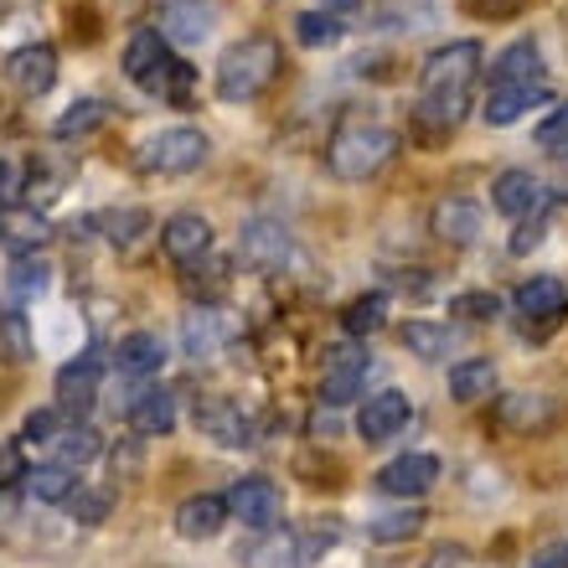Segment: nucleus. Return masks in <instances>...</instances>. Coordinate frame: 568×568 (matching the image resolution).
<instances>
[{
  "instance_id": "nucleus-38",
  "label": "nucleus",
  "mask_w": 568,
  "mask_h": 568,
  "mask_svg": "<svg viewBox=\"0 0 568 568\" xmlns=\"http://www.w3.org/2000/svg\"><path fill=\"white\" fill-rule=\"evenodd\" d=\"M532 140H538V150H548V155L568 161V104L548 109V114L538 120V130H532Z\"/></svg>"
},
{
  "instance_id": "nucleus-46",
  "label": "nucleus",
  "mask_w": 568,
  "mask_h": 568,
  "mask_svg": "<svg viewBox=\"0 0 568 568\" xmlns=\"http://www.w3.org/2000/svg\"><path fill=\"white\" fill-rule=\"evenodd\" d=\"M480 11H491V16H501V11H517V6H523V0H476Z\"/></svg>"
},
{
  "instance_id": "nucleus-17",
  "label": "nucleus",
  "mask_w": 568,
  "mask_h": 568,
  "mask_svg": "<svg viewBox=\"0 0 568 568\" xmlns=\"http://www.w3.org/2000/svg\"><path fill=\"white\" fill-rule=\"evenodd\" d=\"M227 496H217V491H196V496H186L176 507V538H186V542H207V538H217L227 527Z\"/></svg>"
},
{
  "instance_id": "nucleus-2",
  "label": "nucleus",
  "mask_w": 568,
  "mask_h": 568,
  "mask_svg": "<svg viewBox=\"0 0 568 568\" xmlns=\"http://www.w3.org/2000/svg\"><path fill=\"white\" fill-rule=\"evenodd\" d=\"M284 52L274 37H243L217 58L212 68V83H217V99L223 104H254L258 93H270V83L280 78Z\"/></svg>"
},
{
  "instance_id": "nucleus-27",
  "label": "nucleus",
  "mask_w": 568,
  "mask_h": 568,
  "mask_svg": "<svg viewBox=\"0 0 568 568\" xmlns=\"http://www.w3.org/2000/svg\"><path fill=\"white\" fill-rule=\"evenodd\" d=\"M181 342H186V357H196V362L217 357V352H223V342H227L223 315H217V311H196L192 321H186V331H181Z\"/></svg>"
},
{
  "instance_id": "nucleus-11",
  "label": "nucleus",
  "mask_w": 568,
  "mask_h": 568,
  "mask_svg": "<svg viewBox=\"0 0 568 568\" xmlns=\"http://www.w3.org/2000/svg\"><path fill=\"white\" fill-rule=\"evenodd\" d=\"M511 311L523 315L527 326L554 331L558 321L568 315V290L554 280V274H532L527 284H517V295H511Z\"/></svg>"
},
{
  "instance_id": "nucleus-22",
  "label": "nucleus",
  "mask_w": 568,
  "mask_h": 568,
  "mask_svg": "<svg viewBox=\"0 0 568 568\" xmlns=\"http://www.w3.org/2000/svg\"><path fill=\"white\" fill-rule=\"evenodd\" d=\"M124 419H130V429L145 434V439H161V434L176 429V398L165 388H140L130 404H124Z\"/></svg>"
},
{
  "instance_id": "nucleus-10",
  "label": "nucleus",
  "mask_w": 568,
  "mask_h": 568,
  "mask_svg": "<svg viewBox=\"0 0 568 568\" xmlns=\"http://www.w3.org/2000/svg\"><path fill=\"white\" fill-rule=\"evenodd\" d=\"M367 352L357 346H336L326 352V373H321V404L326 408H346L352 398H362V383H367Z\"/></svg>"
},
{
  "instance_id": "nucleus-25",
  "label": "nucleus",
  "mask_w": 568,
  "mask_h": 568,
  "mask_svg": "<svg viewBox=\"0 0 568 568\" xmlns=\"http://www.w3.org/2000/svg\"><path fill=\"white\" fill-rule=\"evenodd\" d=\"M449 393L460 398V404H480V398H491L496 393V362L491 357H465L449 367Z\"/></svg>"
},
{
  "instance_id": "nucleus-31",
  "label": "nucleus",
  "mask_w": 568,
  "mask_h": 568,
  "mask_svg": "<svg viewBox=\"0 0 568 568\" xmlns=\"http://www.w3.org/2000/svg\"><path fill=\"white\" fill-rule=\"evenodd\" d=\"M383 321H388V295H383V290L357 295L352 305H346V315H342L346 336H373V331H383Z\"/></svg>"
},
{
  "instance_id": "nucleus-23",
  "label": "nucleus",
  "mask_w": 568,
  "mask_h": 568,
  "mask_svg": "<svg viewBox=\"0 0 568 568\" xmlns=\"http://www.w3.org/2000/svg\"><path fill=\"white\" fill-rule=\"evenodd\" d=\"M114 367H120V377L145 383V377H155L165 367V342L155 331H130V336H120V346H114Z\"/></svg>"
},
{
  "instance_id": "nucleus-39",
  "label": "nucleus",
  "mask_w": 568,
  "mask_h": 568,
  "mask_svg": "<svg viewBox=\"0 0 568 568\" xmlns=\"http://www.w3.org/2000/svg\"><path fill=\"white\" fill-rule=\"evenodd\" d=\"M62 429H68V414L52 404V408H37V414H27V424H21V439H37V445H58Z\"/></svg>"
},
{
  "instance_id": "nucleus-33",
  "label": "nucleus",
  "mask_w": 568,
  "mask_h": 568,
  "mask_svg": "<svg viewBox=\"0 0 568 568\" xmlns=\"http://www.w3.org/2000/svg\"><path fill=\"white\" fill-rule=\"evenodd\" d=\"M58 449H62V460H58V465L78 470V465L99 460L104 439H99V429H93V424H68V429H62V439H58Z\"/></svg>"
},
{
  "instance_id": "nucleus-5",
  "label": "nucleus",
  "mask_w": 568,
  "mask_h": 568,
  "mask_svg": "<svg viewBox=\"0 0 568 568\" xmlns=\"http://www.w3.org/2000/svg\"><path fill=\"white\" fill-rule=\"evenodd\" d=\"M207 155H212V140L202 130H192V124H176V130L150 135L135 161L145 176H192V171L207 165Z\"/></svg>"
},
{
  "instance_id": "nucleus-24",
  "label": "nucleus",
  "mask_w": 568,
  "mask_h": 568,
  "mask_svg": "<svg viewBox=\"0 0 568 568\" xmlns=\"http://www.w3.org/2000/svg\"><path fill=\"white\" fill-rule=\"evenodd\" d=\"M491 83H527V89H538V83H548V68H542V52L532 37H523V42H511L501 58L491 62Z\"/></svg>"
},
{
  "instance_id": "nucleus-14",
  "label": "nucleus",
  "mask_w": 568,
  "mask_h": 568,
  "mask_svg": "<svg viewBox=\"0 0 568 568\" xmlns=\"http://www.w3.org/2000/svg\"><path fill=\"white\" fill-rule=\"evenodd\" d=\"M217 27V6L212 0H171L161 11V37L171 47H202Z\"/></svg>"
},
{
  "instance_id": "nucleus-20",
  "label": "nucleus",
  "mask_w": 568,
  "mask_h": 568,
  "mask_svg": "<svg viewBox=\"0 0 568 568\" xmlns=\"http://www.w3.org/2000/svg\"><path fill=\"white\" fill-rule=\"evenodd\" d=\"M408 424V393H398V388H383V393H373L367 404H362V414H357V434L367 439V445H383V439H393V434Z\"/></svg>"
},
{
  "instance_id": "nucleus-13",
  "label": "nucleus",
  "mask_w": 568,
  "mask_h": 568,
  "mask_svg": "<svg viewBox=\"0 0 568 568\" xmlns=\"http://www.w3.org/2000/svg\"><path fill=\"white\" fill-rule=\"evenodd\" d=\"M6 78H11L16 93H27V99H42V93L58 83V52H52L47 42L16 47L11 58H6Z\"/></svg>"
},
{
  "instance_id": "nucleus-6",
  "label": "nucleus",
  "mask_w": 568,
  "mask_h": 568,
  "mask_svg": "<svg viewBox=\"0 0 568 568\" xmlns=\"http://www.w3.org/2000/svg\"><path fill=\"white\" fill-rule=\"evenodd\" d=\"M239 254L248 270L258 274H274L290 264V254H295V239H290V227L274 223V217H248L239 233Z\"/></svg>"
},
{
  "instance_id": "nucleus-26",
  "label": "nucleus",
  "mask_w": 568,
  "mask_h": 568,
  "mask_svg": "<svg viewBox=\"0 0 568 568\" xmlns=\"http://www.w3.org/2000/svg\"><path fill=\"white\" fill-rule=\"evenodd\" d=\"M27 496L31 501H47V507H52V501H68V496L78 491V470H68V465H37V470H27Z\"/></svg>"
},
{
  "instance_id": "nucleus-42",
  "label": "nucleus",
  "mask_w": 568,
  "mask_h": 568,
  "mask_svg": "<svg viewBox=\"0 0 568 568\" xmlns=\"http://www.w3.org/2000/svg\"><path fill=\"white\" fill-rule=\"evenodd\" d=\"M542 243V217H527V223H517V233H511V254H532Z\"/></svg>"
},
{
  "instance_id": "nucleus-8",
  "label": "nucleus",
  "mask_w": 568,
  "mask_h": 568,
  "mask_svg": "<svg viewBox=\"0 0 568 568\" xmlns=\"http://www.w3.org/2000/svg\"><path fill=\"white\" fill-rule=\"evenodd\" d=\"M554 196H548V186H542L532 171H523V165H511V171H501V176L491 181V207L501 212V217H511V223H527V217H542V207H548Z\"/></svg>"
},
{
  "instance_id": "nucleus-19",
  "label": "nucleus",
  "mask_w": 568,
  "mask_h": 568,
  "mask_svg": "<svg viewBox=\"0 0 568 568\" xmlns=\"http://www.w3.org/2000/svg\"><path fill=\"white\" fill-rule=\"evenodd\" d=\"M480 207L476 202H465V196H439L429 212V233L439 243H455V248H470V243L480 239Z\"/></svg>"
},
{
  "instance_id": "nucleus-1",
  "label": "nucleus",
  "mask_w": 568,
  "mask_h": 568,
  "mask_svg": "<svg viewBox=\"0 0 568 568\" xmlns=\"http://www.w3.org/2000/svg\"><path fill=\"white\" fill-rule=\"evenodd\" d=\"M480 78V42H449V47H434L424 58V73H419V124L429 130H455L470 109V89Z\"/></svg>"
},
{
  "instance_id": "nucleus-28",
  "label": "nucleus",
  "mask_w": 568,
  "mask_h": 568,
  "mask_svg": "<svg viewBox=\"0 0 568 568\" xmlns=\"http://www.w3.org/2000/svg\"><path fill=\"white\" fill-rule=\"evenodd\" d=\"M104 120H109V104H104V99H78V104H68L58 114L52 135H58V140H83V135H93V130H99Z\"/></svg>"
},
{
  "instance_id": "nucleus-30",
  "label": "nucleus",
  "mask_w": 568,
  "mask_h": 568,
  "mask_svg": "<svg viewBox=\"0 0 568 568\" xmlns=\"http://www.w3.org/2000/svg\"><path fill=\"white\" fill-rule=\"evenodd\" d=\"M424 523H429V517H424L419 507H398V511L373 517V523H367V538L373 542H408V538H419L424 532Z\"/></svg>"
},
{
  "instance_id": "nucleus-41",
  "label": "nucleus",
  "mask_w": 568,
  "mask_h": 568,
  "mask_svg": "<svg viewBox=\"0 0 568 568\" xmlns=\"http://www.w3.org/2000/svg\"><path fill=\"white\" fill-rule=\"evenodd\" d=\"M501 311V300L491 290H470V295H455L449 300V315H460V321H491Z\"/></svg>"
},
{
  "instance_id": "nucleus-7",
  "label": "nucleus",
  "mask_w": 568,
  "mask_h": 568,
  "mask_svg": "<svg viewBox=\"0 0 568 568\" xmlns=\"http://www.w3.org/2000/svg\"><path fill=\"white\" fill-rule=\"evenodd\" d=\"M227 511H233L243 527L270 532L284 517V491L270 476H243V480H233V491H227Z\"/></svg>"
},
{
  "instance_id": "nucleus-35",
  "label": "nucleus",
  "mask_w": 568,
  "mask_h": 568,
  "mask_svg": "<svg viewBox=\"0 0 568 568\" xmlns=\"http://www.w3.org/2000/svg\"><path fill=\"white\" fill-rule=\"evenodd\" d=\"M0 239H11V243H21V248H37V243L47 239V217H37V212H27V207H11V212H0Z\"/></svg>"
},
{
  "instance_id": "nucleus-37",
  "label": "nucleus",
  "mask_w": 568,
  "mask_h": 568,
  "mask_svg": "<svg viewBox=\"0 0 568 568\" xmlns=\"http://www.w3.org/2000/svg\"><path fill=\"white\" fill-rule=\"evenodd\" d=\"M47 274H52V270H47L42 254H16V258H11V290H16L21 300L42 295V290H47Z\"/></svg>"
},
{
  "instance_id": "nucleus-16",
  "label": "nucleus",
  "mask_w": 568,
  "mask_h": 568,
  "mask_svg": "<svg viewBox=\"0 0 568 568\" xmlns=\"http://www.w3.org/2000/svg\"><path fill=\"white\" fill-rule=\"evenodd\" d=\"M542 104H548V83H538V89H527V83H491L486 99H480V120L507 130V124H517L523 114H532Z\"/></svg>"
},
{
  "instance_id": "nucleus-32",
  "label": "nucleus",
  "mask_w": 568,
  "mask_h": 568,
  "mask_svg": "<svg viewBox=\"0 0 568 568\" xmlns=\"http://www.w3.org/2000/svg\"><path fill=\"white\" fill-rule=\"evenodd\" d=\"M295 42L300 47H331V42H342V16L336 11H300L295 16Z\"/></svg>"
},
{
  "instance_id": "nucleus-43",
  "label": "nucleus",
  "mask_w": 568,
  "mask_h": 568,
  "mask_svg": "<svg viewBox=\"0 0 568 568\" xmlns=\"http://www.w3.org/2000/svg\"><path fill=\"white\" fill-rule=\"evenodd\" d=\"M27 476V460H21V445H0V486Z\"/></svg>"
},
{
  "instance_id": "nucleus-40",
  "label": "nucleus",
  "mask_w": 568,
  "mask_h": 568,
  "mask_svg": "<svg viewBox=\"0 0 568 568\" xmlns=\"http://www.w3.org/2000/svg\"><path fill=\"white\" fill-rule=\"evenodd\" d=\"M0 346H6V362H27L31 357V331H27V315L21 311L0 315Z\"/></svg>"
},
{
  "instance_id": "nucleus-4",
  "label": "nucleus",
  "mask_w": 568,
  "mask_h": 568,
  "mask_svg": "<svg viewBox=\"0 0 568 568\" xmlns=\"http://www.w3.org/2000/svg\"><path fill=\"white\" fill-rule=\"evenodd\" d=\"M124 78H130L135 89L155 93V99H186V89H192V68L171 52V42H165L155 27L135 31V37L124 42Z\"/></svg>"
},
{
  "instance_id": "nucleus-21",
  "label": "nucleus",
  "mask_w": 568,
  "mask_h": 568,
  "mask_svg": "<svg viewBox=\"0 0 568 568\" xmlns=\"http://www.w3.org/2000/svg\"><path fill=\"white\" fill-rule=\"evenodd\" d=\"M554 419H558V404L548 393H507L496 404V424L511 434H542Z\"/></svg>"
},
{
  "instance_id": "nucleus-18",
  "label": "nucleus",
  "mask_w": 568,
  "mask_h": 568,
  "mask_svg": "<svg viewBox=\"0 0 568 568\" xmlns=\"http://www.w3.org/2000/svg\"><path fill=\"white\" fill-rule=\"evenodd\" d=\"M99 377H104V362L93 357H73L68 367L58 373V408L68 414V419H78V414H89L93 398H99Z\"/></svg>"
},
{
  "instance_id": "nucleus-34",
  "label": "nucleus",
  "mask_w": 568,
  "mask_h": 568,
  "mask_svg": "<svg viewBox=\"0 0 568 568\" xmlns=\"http://www.w3.org/2000/svg\"><path fill=\"white\" fill-rule=\"evenodd\" d=\"M99 227H104V239L114 243V248H135V243H140V233H145V227H150V212H140V207L104 212V217H99Z\"/></svg>"
},
{
  "instance_id": "nucleus-15",
  "label": "nucleus",
  "mask_w": 568,
  "mask_h": 568,
  "mask_svg": "<svg viewBox=\"0 0 568 568\" xmlns=\"http://www.w3.org/2000/svg\"><path fill=\"white\" fill-rule=\"evenodd\" d=\"M196 429L207 434V439H217L223 449L254 445V419H248L233 398H207V404H196Z\"/></svg>"
},
{
  "instance_id": "nucleus-12",
  "label": "nucleus",
  "mask_w": 568,
  "mask_h": 568,
  "mask_svg": "<svg viewBox=\"0 0 568 568\" xmlns=\"http://www.w3.org/2000/svg\"><path fill=\"white\" fill-rule=\"evenodd\" d=\"M434 480H439V460L424 455V449H408V455H398V460H388L377 470V491L398 496V501H419Z\"/></svg>"
},
{
  "instance_id": "nucleus-29",
  "label": "nucleus",
  "mask_w": 568,
  "mask_h": 568,
  "mask_svg": "<svg viewBox=\"0 0 568 568\" xmlns=\"http://www.w3.org/2000/svg\"><path fill=\"white\" fill-rule=\"evenodd\" d=\"M404 346L414 352V357H424V362H439V357H449L455 331L439 326V321H408V326H404Z\"/></svg>"
},
{
  "instance_id": "nucleus-3",
  "label": "nucleus",
  "mask_w": 568,
  "mask_h": 568,
  "mask_svg": "<svg viewBox=\"0 0 568 568\" xmlns=\"http://www.w3.org/2000/svg\"><path fill=\"white\" fill-rule=\"evenodd\" d=\"M393 155H398V130L383 124V120H362V114H352L346 124H336V135H331V145H326L331 176H342V181L377 176Z\"/></svg>"
},
{
  "instance_id": "nucleus-9",
  "label": "nucleus",
  "mask_w": 568,
  "mask_h": 568,
  "mask_svg": "<svg viewBox=\"0 0 568 568\" xmlns=\"http://www.w3.org/2000/svg\"><path fill=\"white\" fill-rule=\"evenodd\" d=\"M161 254L181 270H192L202 258L212 254V223L202 212H176V217H165L161 223Z\"/></svg>"
},
{
  "instance_id": "nucleus-45",
  "label": "nucleus",
  "mask_w": 568,
  "mask_h": 568,
  "mask_svg": "<svg viewBox=\"0 0 568 568\" xmlns=\"http://www.w3.org/2000/svg\"><path fill=\"white\" fill-rule=\"evenodd\" d=\"M11 517H16V491L0 486V523H11Z\"/></svg>"
},
{
  "instance_id": "nucleus-36",
  "label": "nucleus",
  "mask_w": 568,
  "mask_h": 568,
  "mask_svg": "<svg viewBox=\"0 0 568 568\" xmlns=\"http://www.w3.org/2000/svg\"><path fill=\"white\" fill-rule=\"evenodd\" d=\"M62 507H68V517H73V523L99 527V523L109 517V507H114V491H99V486H78V491L68 496Z\"/></svg>"
},
{
  "instance_id": "nucleus-44",
  "label": "nucleus",
  "mask_w": 568,
  "mask_h": 568,
  "mask_svg": "<svg viewBox=\"0 0 568 568\" xmlns=\"http://www.w3.org/2000/svg\"><path fill=\"white\" fill-rule=\"evenodd\" d=\"M532 568H568V542H542L532 554Z\"/></svg>"
}]
</instances>
